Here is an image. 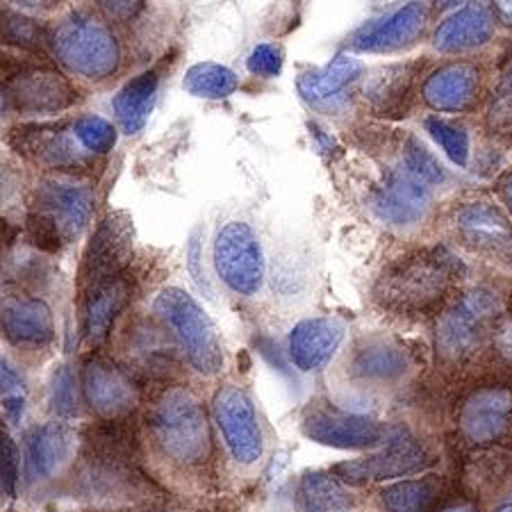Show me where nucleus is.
Instances as JSON below:
<instances>
[{
  "label": "nucleus",
  "mask_w": 512,
  "mask_h": 512,
  "mask_svg": "<svg viewBox=\"0 0 512 512\" xmlns=\"http://www.w3.org/2000/svg\"><path fill=\"white\" fill-rule=\"evenodd\" d=\"M82 299V337L87 344H103L112 333L114 321L130 301V280L123 274L114 280L89 289Z\"/></svg>",
  "instance_id": "23"
},
{
  "label": "nucleus",
  "mask_w": 512,
  "mask_h": 512,
  "mask_svg": "<svg viewBox=\"0 0 512 512\" xmlns=\"http://www.w3.org/2000/svg\"><path fill=\"white\" fill-rule=\"evenodd\" d=\"M426 130L431 132V137L442 146V151L447 153V158L458 164V167H467L469 162V135L465 128L456 126L437 117L426 119Z\"/></svg>",
  "instance_id": "36"
},
{
  "label": "nucleus",
  "mask_w": 512,
  "mask_h": 512,
  "mask_svg": "<svg viewBox=\"0 0 512 512\" xmlns=\"http://www.w3.org/2000/svg\"><path fill=\"white\" fill-rule=\"evenodd\" d=\"M378 497L385 512H440L442 483L435 476L406 478L383 487Z\"/></svg>",
  "instance_id": "28"
},
{
  "label": "nucleus",
  "mask_w": 512,
  "mask_h": 512,
  "mask_svg": "<svg viewBox=\"0 0 512 512\" xmlns=\"http://www.w3.org/2000/svg\"><path fill=\"white\" fill-rule=\"evenodd\" d=\"M428 16L426 3H410L399 10L381 16V19L362 26L351 37V48L360 53H392L412 46L424 35Z\"/></svg>",
  "instance_id": "16"
},
{
  "label": "nucleus",
  "mask_w": 512,
  "mask_h": 512,
  "mask_svg": "<svg viewBox=\"0 0 512 512\" xmlns=\"http://www.w3.org/2000/svg\"><path fill=\"white\" fill-rule=\"evenodd\" d=\"M51 46L64 66L89 80H105L117 73L121 48L107 23L85 10H73L51 32Z\"/></svg>",
  "instance_id": "4"
},
{
  "label": "nucleus",
  "mask_w": 512,
  "mask_h": 512,
  "mask_svg": "<svg viewBox=\"0 0 512 512\" xmlns=\"http://www.w3.org/2000/svg\"><path fill=\"white\" fill-rule=\"evenodd\" d=\"M465 267L447 249L417 251L387 264L374 285V301L392 315L419 317L440 310Z\"/></svg>",
  "instance_id": "1"
},
{
  "label": "nucleus",
  "mask_w": 512,
  "mask_h": 512,
  "mask_svg": "<svg viewBox=\"0 0 512 512\" xmlns=\"http://www.w3.org/2000/svg\"><path fill=\"white\" fill-rule=\"evenodd\" d=\"M239 78L235 71L217 62L194 64L185 73V89L198 98H228L237 92Z\"/></svg>",
  "instance_id": "32"
},
{
  "label": "nucleus",
  "mask_w": 512,
  "mask_h": 512,
  "mask_svg": "<svg viewBox=\"0 0 512 512\" xmlns=\"http://www.w3.org/2000/svg\"><path fill=\"white\" fill-rule=\"evenodd\" d=\"M19 490V449L10 435L0 431V492L14 499Z\"/></svg>",
  "instance_id": "38"
},
{
  "label": "nucleus",
  "mask_w": 512,
  "mask_h": 512,
  "mask_svg": "<svg viewBox=\"0 0 512 512\" xmlns=\"http://www.w3.org/2000/svg\"><path fill=\"white\" fill-rule=\"evenodd\" d=\"M3 103H5V98H3V92H0V112H3Z\"/></svg>",
  "instance_id": "48"
},
{
  "label": "nucleus",
  "mask_w": 512,
  "mask_h": 512,
  "mask_svg": "<svg viewBox=\"0 0 512 512\" xmlns=\"http://www.w3.org/2000/svg\"><path fill=\"white\" fill-rule=\"evenodd\" d=\"M299 512H349L351 497L333 472H308L296 485Z\"/></svg>",
  "instance_id": "29"
},
{
  "label": "nucleus",
  "mask_w": 512,
  "mask_h": 512,
  "mask_svg": "<svg viewBox=\"0 0 512 512\" xmlns=\"http://www.w3.org/2000/svg\"><path fill=\"white\" fill-rule=\"evenodd\" d=\"M303 435L321 447L360 451L385 444V428L365 415L340 410H315L303 419Z\"/></svg>",
  "instance_id": "15"
},
{
  "label": "nucleus",
  "mask_w": 512,
  "mask_h": 512,
  "mask_svg": "<svg viewBox=\"0 0 512 512\" xmlns=\"http://www.w3.org/2000/svg\"><path fill=\"white\" fill-rule=\"evenodd\" d=\"M0 92L23 114H57L80 101L78 87L55 66L10 53H0Z\"/></svg>",
  "instance_id": "5"
},
{
  "label": "nucleus",
  "mask_w": 512,
  "mask_h": 512,
  "mask_svg": "<svg viewBox=\"0 0 512 512\" xmlns=\"http://www.w3.org/2000/svg\"><path fill=\"white\" fill-rule=\"evenodd\" d=\"M492 12L499 21L506 23V26H512V3H494Z\"/></svg>",
  "instance_id": "43"
},
{
  "label": "nucleus",
  "mask_w": 512,
  "mask_h": 512,
  "mask_svg": "<svg viewBox=\"0 0 512 512\" xmlns=\"http://www.w3.org/2000/svg\"><path fill=\"white\" fill-rule=\"evenodd\" d=\"M481 94V69L472 62H449L435 69L421 87L426 105L435 112H467Z\"/></svg>",
  "instance_id": "19"
},
{
  "label": "nucleus",
  "mask_w": 512,
  "mask_h": 512,
  "mask_svg": "<svg viewBox=\"0 0 512 512\" xmlns=\"http://www.w3.org/2000/svg\"><path fill=\"white\" fill-rule=\"evenodd\" d=\"M501 317V301L492 289L476 287L453 301L437 319L435 349L447 362H462L481 349Z\"/></svg>",
  "instance_id": "7"
},
{
  "label": "nucleus",
  "mask_w": 512,
  "mask_h": 512,
  "mask_svg": "<svg viewBox=\"0 0 512 512\" xmlns=\"http://www.w3.org/2000/svg\"><path fill=\"white\" fill-rule=\"evenodd\" d=\"M246 66L253 76L276 78L283 71V51L276 44H258L246 60Z\"/></svg>",
  "instance_id": "39"
},
{
  "label": "nucleus",
  "mask_w": 512,
  "mask_h": 512,
  "mask_svg": "<svg viewBox=\"0 0 512 512\" xmlns=\"http://www.w3.org/2000/svg\"><path fill=\"white\" fill-rule=\"evenodd\" d=\"M431 208V187L406 169L387 173L385 183L371 196V210L390 226H415Z\"/></svg>",
  "instance_id": "17"
},
{
  "label": "nucleus",
  "mask_w": 512,
  "mask_h": 512,
  "mask_svg": "<svg viewBox=\"0 0 512 512\" xmlns=\"http://www.w3.org/2000/svg\"><path fill=\"white\" fill-rule=\"evenodd\" d=\"M362 71H365V66H362L360 60H355L353 55L340 53L324 69L301 73L296 87H299V94L310 105L328 107L342 101L346 89L362 76Z\"/></svg>",
  "instance_id": "26"
},
{
  "label": "nucleus",
  "mask_w": 512,
  "mask_h": 512,
  "mask_svg": "<svg viewBox=\"0 0 512 512\" xmlns=\"http://www.w3.org/2000/svg\"><path fill=\"white\" fill-rule=\"evenodd\" d=\"M346 328L337 319L312 317L303 319L289 333V358L305 374L321 371L344 342Z\"/></svg>",
  "instance_id": "20"
},
{
  "label": "nucleus",
  "mask_w": 512,
  "mask_h": 512,
  "mask_svg": "<svg viewBox=\"0 0 512 512\" xmlns=\"http://www.w3.org/2000/svg\"><path fill=\"white\" fill-rule=\"evenodd\" d=\"M492 346L503 362L512 365V315H501L492 328Z\"/></svg>",
  "instance_id": "41"
},
{
  "label": "nucleus",
  "mask_w": 512,
  "mask_h": 512,
  "mask_svg": "<svg viewBox=\"0 0 512 512\" xmlns=\"http://www.w3.org/2000/svg\"><path fill=\"white\" fill-rule=\"evenodd\" d=\"M410 369V358L401 344L390 337H365L355 344L349 371L355 381L387 385L401 381Z\"/></svg>",
  "instance_id": "22"
},
{
  "label": "nucleus",
  "mask_w": 512,
  "mask_h": 512,
  "mask_svg": "<svg viewBox=\"0 0 512 512\" xmlns=\"http://www.w3.org/2000/svg\"><path fill=\"white\" fill-rule=\"evenodd\" d=\"M412 78L410 66H383L365 80V96L376 110L387 112L406 98Z\"/></svg>",
  "instance_id": "31"
},
{
  "label": "nucleus",
  "mask_w": 512,
  "mask_h": 512,
  "mask_svg": "<svg viewBox=\"0 0 512 512\" xmlns=\"http://www.w3.org/2000/svg\"><path fill=\"white\" fill-rule=\"evenodd\" d=\"M151 431L167 458L198 465L210 453V426L201 401L187 387H169L151 410Z\"/></svg>",
  "instance_id": "3"
},
{
  "label": "nucleus",
  "mask_w": 512,
  "mask_h": 512,
  "mask_svg": "<svg viewBox=\"0 0 512 512\" xmlns=\"http://www.w3.org/2000/svg\"><path fill=\"white\" fill-rule=\"evenodd\" d=\"M7 239H10V230H7V224L3 219H0V246H3Z\"/></svg>",
  "instance_id": "45"
},
{
  "label": "nucleus",
  "mask_w": 512,
  "mask_h": 512,
  "mask_svg": "<svg viewBox=\"0 0 512 512\" xmlns=\"http://www.w3.org/2000/svg\"><path fill=\"white\" fill-rule=\"evenodd\" d=\"M490 126L497 130L512 128V76L503 82L492 98Z\"/></svg>",
  "instance_id": "40"
},
{
  "label": "nucleus",
  "mask_w": 512,
  "mask_h": 512,
  "mask_svg": "<svg viewBox=\"0 0 512 512\" xmlns=\"http://www.w3.org/2000/svg\"><path fill=\"white\" fill-rule=\"evenodd\" d=\"M494 512H512V501H506V503H501V506L494 510Z\"/></svg>",
  "instance_id": "47"
},
{
  "label": "nucleus",
  "mask_w": 512,
  "mask_h": 512,
  "mask_svg": "<svg viewBox=\"0 0 512 512\" xmlns=\"http://www.w3.org/2000/svg\"><path fill=\"white\" fill-rule=\"evenodd\" d=\"M214 269L228 289L253 296L264 283V253L260 237L244 221H230L214 239Z\"/></svg>",
  "instance_id": "8"
},
{
  "label": "nucleus",
  "mask_w": 512,
  "mask_h": 512,
  "mask_svg": "<svg viewBox=\"0 0 512 512\" xmlns=\"http://www.w3.org/2000/svg\"><path fill=\"white\" fill-rule=\"evenodd\" d=\"M431 465V453L426 451L417 437L408 433H396L381 449L367 458L346 460L333 467V476L344 483L360 485L367 481H394L419 474Z\"/></svg>",
  "instance_id": "11"
},
{
  "label": "nucleus",
  "mask_w": 512,
  "mask_h": 512,
  "mask_svg": "<svg viewBox=\"0 0 512 512\" xmlns=\"http://www.w3.org/2000/svg\"><path fill=\"white\" fill-rule=\"evenodd\" d=\"M158 87L160 76L158 71L151 69L130 78L114 96V114H117L126 135H137L146 126L148 114L155 105V96H158Z\"/></svg>",
  "instance_id": "27"
},
{
  "label": "nucleus",
  "mask_w": 512,
  "mask_h": 512,
  "mask_svg": "<svg viewBox=\"0 0 512 512\" xmlns=\"http://www.w3.org/2000/svg\"><path fill=\"white\" fill-rule=\"evenodd\" d=\"M512 426V387L483 385L462 401L458 431L474 447L501 442Z\"/></svg>",
  "instance_id": "13"
},
{
  "label": "nucleus",
  "mask_w": 512,
  "mask_h": 512,
  "mask_svg": "<svg viewBox=\"0 0 512 512\" xmlns=\"http://www.w3.org/2000/svg\"><path fill=\"white\" fill-rule=\"evenodd\" d=\"M82 392L92 410L110 421L128 417L139 401V387L128 371L101 355L82 367Z\"/></svg>",
  "instance_id": "14"
},
{
  "label": "nucleus",
  "mask_w": 512,
  "mask_h": 512,
  "mask_svg": "<svg viewBox=\"0 0 512 512\" xmlns=\"http://www.w3.org/2000/svg\"><path fill=\"white\" fill-rule=\"evenodd\" d=\"M442 512H476V510L472 506H451V508L442 510Z\"/></svg>",
  "instance_id": "46"
},
{
  "label": "nucleus",
  "mask_w": 512,
  "mask_h": 512,
  "mask_svg": "<svg viewBox=\"0 0 512 512\" xmlns=\"http://www.w3.org/2000/svg\"><path fill=\"white\" fill-rule=\"evenodd\" d=\"M494 35V12L487 5H467L447 16L433 35L440 53L458 55L485 46Z\"/></svg>",
  "instance_id": "24"
},
{
  "label": "nucleus",
  "mask_w": 512,
  "mask_h": 512,
  "mask_svg": "<svg viewBox=\"0 0 512 512\" xmlns=\"http://www.w3.org/2000/svg\"><path fill=\"white\" fill-rule=\"evenodd\" d=\"M92 214V189L69 178L41 180L26 219L30 242L41 251H60L85 233Z\"/></svg>",
  "instance_id": "2"
},
{
  "label": "nucleus",
  "mask_w": 512,
  "mask_h": 512,
  "mask_svg": "<svg viewBox=\"0 0 512 512\" xmlns=\"http://www.w3.org/2000/svg\"><path fill=\"white\" fill-rule=\"evenodd\" d=\"M0 44L39 53L44 51L46 44H51V35L32 16L10 10V7H0Z\"/></svg>",
  "instance_id": "30"
},
{
  "label": "nucleus",
  "mask_w": 512,
  "mask_h": 512,
  "mask_svg": "<svg viewBox=\"0 0 512 512\" xmlns=\"http://www.w3.org/2000/svg\"><path fill=\"white\" fill-rule=\"evenodd\" d=\"M153 308L155 315L176 333L187 362L198 374L217 376L224 369V346L217 328L194 296L180 287H167L155 299Z\"/></svg>",
  "instance_id": "6"
},
{
  "label": "nucleus",
  "mask_w": 512,
  "mask_h": 512,
  "mask_svg": "<svg viewBox=\"0 0 512 512\" xmlns=\"http://www.w3.org/2000/svg\"><path fill=\"white\" fill-rule=\"evenodd\" d=\"M453 233L472 251L501 253L512 246V221L499 205L476 201L453 214Z\"/></svg>",
  "instance_id": "18"
},
{
  "label": "nucleus",
  "mask_w": 512,
  "mask_h": 512,
  "mask_svg": "<svg viewBox=\"0 0 512 512\" xmlns=\"http://www.w3.org/2000/svg\"><path fill=\"white\" fill-rule=\"evenodd\" d=\"M499 189H501L503 201H506V205H508V210L512 212V171L506 173V176L499 180Z\"/></svg>",
  "instance_id": "44"
},
{
  "label": "nucleus",
  "mask_w": 512,
  "mask_h": 512,
  "mask_svg": "<svg viewBox=\"0 0 512 512\" xmlns=\"http://www.w3.org/2000/svg\"><path fill=\"white\" fill-rule=\"evenodd\" d=\"M78 437L62 421L32 428L26 437V460L28 478L32 483H41L60 474L69 465L76 453Z\"/></svg>",
  "instance_id": "21"
},
{
  "label": "nucleus",
  "mask_w": 512,
  "mask_h": 512,
  "mask_svg": "<svg viewBox=\"0 0 512 512\" xmlns=\"http://www.w3.org/2000/svg\"><path fill=\"white\" fill-rule=\"evenodd\" d=\"M132 246H135V228L126 212H112L94 230L92 242L87 244L78 271L80 296L98 285L126 274Z\"/></svg>",
  "instance_id": "9"
},
{
  "label": "nucleus",
  "mask_w": 512,
  "mask_h": 512,
  "mask_svg": "<svg viewBox=\"0 0 512 512\" xmlns=\"http://www.w3.org/2000/svg\"><path fill=\"white\" fill-rule=\"evenodd\" d=\"M7 144L16 155L37 167L55 171H82L92 167L73 128L66 123H21L7 132Z\"/></svg>",
  "instance_id": "10"
},
{
  "label": "nucleus",
  "mask_w": 512,
  "mask_h": 512,
  "mask_svg": "<svg viewBox=\"0 0 512 512\" xmlns=\"http://www.w3.org/2000/svg\"><path fill=\"white\" fill-rule=\"evenodd\" d=\"M71 128L78 144L92 155L110 153L117 144V128L103 117H96V114H85V117L76 119Z\"/></svg>",
  "instance_id": "34"
},
{
  "label": "nucleus",
  "mask_w": 512,
  "mask_h": 512,
  "mask_svg": "<svg viewBox=\"0 0 512 512\" xmlns=\"http://www.w3.org/2000/svg\"><path fill=\"white\" fill-rule=\"evenodd\" d=\"M0 403H3L7 421L19 426L28 408V385L19 367L5 355H0Z\"/></svg>",
  "instance_id": "33"
},
{
  "label": "nucleus",
  "mask_w": 512,
  "mask_h": 512,
  "mask_svg": "<svg viewBox=\"0 0 512 512\" xmlns=\"http://www.w3.org/2000/svg\"><path fill=\"white\" fill-rule=\"evenodd\" d=\"M103 10L114 19H130L137 12L144 10V3H101Z\"/></svg>",
  "instance_id": "42"
},
{
  "label": "nucleus",
  "mask_w": 512,
  "mask_h": 512,
  "mask_svg": "<svg viewBox=\"0 0 512 512\" xmlns=\"http://www.w3.org/2000/svg\"><path fill=\"white\" fill-rule=\"evenodd\" d=\"M48 403L57 417H76L80 410L78 383L71 367H57L51 378V390H48Z\"/></svg>",
  "instance_id": "37"
},
{
  "label": "nucleus",
  "mask_w": 512,
  "mask_h": 512,
  "mask_svg": "<svg viewBox=\"0 0 512 512\" xmlns=\"http://www.w3.org/2000/svg\"><path fill=\"white\" fill-rule=\"evenodd\" d=\"M212 408L233 460L239 465H255L262 458L264 437L251 396L242 387L224 385L214 394Z\"/></svg>",
  "instance_id": "12"
},
{
  "label": "nucleus",
  "mask_w": 512,
  "mask_h": 512,
  "mask_svg": "<svg viewBox=\"0 0 512 512\" xmlns=\"http://www.w3.org/2000/svg\"><path fill=\"white\" fill-rule=\"evenodd\" d=\"M403 164H406L410 176H415L424 185H440L447 180V171H444L440 160L415 137H410L406 148H403Z\"/></svg>",
  "instance_id": "35"
},
{
  "label": "nucleus",
  "mask_w": 512,
  "mask_h": 512,
  "mask_svg": "<svg viewBox=\"0 0 512 512\" xmlns=\"http://www.w3.org/2000/svg\"><path fill=\"white\" fill-rule=\"evenodd\" d=\"M0 326L7 340L16 346H46L53 342L55 324L51 308L39 299L14 296L0 308Z\"/></svg>",
  "instance_id": "25"
}]
</instances>
